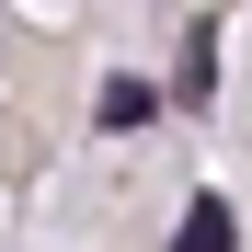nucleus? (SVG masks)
Listing matches in <instances>:
<instances>
[{"label":"nucleus","instance_id":"obj_2","mask_svg":"<svg viewBox=\"0 0 252 252\" xmlns=\"http://www.w3.org/2000/svg\"><path fill=\"white\" fill-rule=\"evenodd\" d=\"M149 115H160V92H149V80H103V126H115V138H138Z\"/></svg>","mask_w":252,"mask_h":252},{"label":"nucleus","instance_id":"obj_1","mask_svg":"<svg viewBox=\"0 0 252 252\" xmlns=\"http://www.w3.org/2000/svg\"><path fill=\"white\" fill-rule=\"evenodd\" d=\"M172 252H241V218H229V195H195V206H184V229H172Z\"/></svg>","mask_w":252,"mask_h":252},{"label":"nucleus","instance_id":"obj_3","mask_svg":"<svg viewBox=\"0 0 252 252\" xmlns=\"http://www.w3.org/2000/svg\"><path fill=\"white\" fill-rule=\"evenodd\" d=\"M172 92H184V103L218 92V34H195V46H184V80H172Z\"/></svg>","mask_w":252,"mask_h":252}]
</instances>
